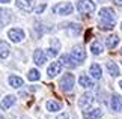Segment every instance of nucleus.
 <instances>
[{"mask_svg": "<svg viewBox=\"0 0 122 119\" xmlns=\"http://www.w3.org/2000/svg\"><path fill=\"white\" fill-rule=\"evenodd\" d=\"M74 83H76L74 75L71 72H66V74L62 75V78H60V82H59V86L63 92H71L72 88H74Z\"/></svg>", "mask_w": 122, "mask_h": 119, "instance_id": "1", "label": "nucleus"}, {"mask_svg": "<svg viewBox=\"0 0 122 119\" xmlns=\"http://www.w3.org/2000/svg\"><path fill=\"white\" fill-rule=\"evenodd\" d=\"M95 3L92 0H80L77 3V11L81 12V14H92L95 12Z\"/></svg>", "mask_w": 122, "mask_h": 119, "instance_id": "2", "label": "nucleus"}, {"mask_svg": "<svg viewBox=\"0 0 122 119\" xmlns=\"http://www.w3.org/2000/svg\"><path fill=\"white\" fill-rule=\"evenodd\" d=\"M74 11V6L69 2H65V3H59L53 8V12L54 14H59V15H69L72 14Z\"/></svg>", "mask_w": 122, "mask_h": 119, "instance_id": "3", "label": "nucleus"}, {"mask_svg": "<svg viewBox=\"0 0 122 119\" xmlns=\"http://www.w3.org/2000/svg\"><path fill=\"white\" fill-rule=\"evenodd\" d=\"M92 103H93V95L86 92V93H83L80 97V99H78V107L83 109V110H87V109L92 106Z\"/></svg>", "mask_w": 122, "mask_h": 119, "instance_id": "4", "label": "nucleus"}, {"mask_svg": "<svg viewBox=\"0 0 122 119\" xmlns=\"http://www.w3.org/2000/svg\"><path fill=\"white\" fill-rule=\"evenodd\" d=\"M116 14L112 8H102L100 11V21H115Z\"/></svg>", "mask_w": 122, "mask_h": 119, "instance_id": "5", "label": "nucleus"}, {"mask_svg": "<svg viewBox=\"0 0 122 119\" xmlns=\"http://www.w3.org/2000/svg\"><path fill=\"white\" fill-rule=\"evenodd\" d=\"M71 56L74 57V60H76L77 63H81V62L86 59V51H84V48H83L81 45H77V47H74V48H72Z\"/></svg>", "mask_w": 122, "mask_h": 119, "instance_id": "6", "label": "nucleus"}, {"mask_svg": "<svg viewBox=\"0 0 122 119\" xmlns=\"http://www.w3.org/2000/svg\"><path fill=\"white\" fill-rule=\"evenodd\" d=\"M8 36L11 38L12 42H21L23 39H24L26 35H24V32H23V29H17L15 27V29H11L8 32Z\"/></svg>", "mask_w": 122, "mask_h": 119, "instance_id": "7", "label": "nucleus"}, {"mask_svg": "<svg viewBox=\"0 0 122 119\" xmlns=\"http://www.w3.org/2000/svg\"><path fill=\"white\" fill-rule=\"evenodd\" d=\"M101 116H102L101 109H87V110H83V118L84 119H98Z\"/></svg>", "mask_w": 122, "mask_h": 119, "instance_id": "8", "label": "nucleus"}, {"mask_svg": "<svg viewBox=\"0 0 122 119\" xmlns=\"http://www.w3.org/2000/svg\"><path fill=\"white\" fill-rule=\"evenodd\" d=\"M62 63H60V60L59 62H53L50 66H48V69H47V74H48V77L50 78H53V77H56L60 71H62Z\"/></svg>", "mask_w": 122, "mask_h": 119, "instance_id": "9", "label": "nucleus"}, {"mask_svg": "<svg viewBox=\"0 0 122 119\" xmlns=\"http://www.w3.org/2000/svg\"><path fill=\"white\" fill-rule=\"evenodd\" d=\"M110 106H112V110L115 112H122V97L121 95H112V99H110Z\"/></svg>", "mask_w": 122, "mask_h": 119, "instance_id": "10", "label": "nucleus"}, {"mask_svg": "<svg viewBox=\"0 0 122 119\" xmlns=\"http://www.w3.org/2000/svg\"><path fill=\"white\" fill-rule=\"evenodd\" d=\"M33 3L35 0H17V6L24 12H30L33 9Z\"/></svg>", "mask_w": 122, "mask_h": 119, "instance_id": "11", "label": "nucleus"}, {"mask_svg": "<svg viewBox=\"0 0 122 119\" xmlns=\"http://www.w3.org/2000/svg\"><path fill=\"white\" fill-rule=\"evenodd\" d=\"M9 21H11V12H9L8 9L0 8V27L8 26Z\"/></svg>", "mask_w": 122, "mask_h": 119, "instance_id": "12", "label": "nucleus"}, {"mask_svg": "<svg viewBox=\"0 0 122 119\" xmlns=\"http://www.w3.org/2000/svg\"><path fill=\"white\" fill-rule=\"evenodd\" d=\"M60 63L65 65V66H68V68H76V66L78 65L76 60H74V57L71 54H63L62 57H60Z\"/></svg>", "mask_w": 122, "mask_h": 119, "instance_id": "13", "label": "nucleus"}, {"mask_svg": "<svg viewBox=\"0 0 122 119\" xmlns=\"http://www.w3.org/2000/svg\"><path fill=\"white\" fill-rule=\"evenodd\" d=\"M33 60H35V63L36 65H44L45 62H47V56H45V53L42 50H35V53H33Z\"/></svg>", "mask_w": 122, "mask_h": 119, "instance_id": "14", "label": "nucleus"}, {"mask_svg": "<svg viewBox=\"0 0 122 119\" xmlns=\"http://www.w3.org/2000/svg\"><path fill=\"white\" fill-rule=\"evenodd\" d=\"M15 101H17V98L14 97V95H6V97L2 99V103H0V107H2L3 110H8L11 106L15 104Z\"/></svg>", "mask_w": 122, "mask_h": 119, "instance_id": "15", "label": "nucleus"}, {"mask_svg": "<svg viewBox=\"0 0 122 119\" xmlns=\"http://www.w3.org/2000/svg\"><path fill=\"white\" fill-rule=\"evenodd\" d=\"M106 68H107V72H109L112 77H118V75L121 74V72H119V66L116 65L115 62H112V60L106 63Z\"/></svg>", "mask_w": 122, "mask_h": 119, "instance_id": "16", "label": "nucleus"}, {"mask_svg": "<svg viewBox=\"0 0 122 119\" xmlns=\"http://www.w3.org/2000/svg\"><path fill=\"white\" fill-rule=\"evenodd\" d=\"M89 72H91V75L95 80H100L101 78V75H102V71H101V66L98 65V63H92L91 65V68H89Z\"/></svg>", "mask_w": 122, "mask_h": 119, "instance_id": "17", "label": "nucleus"}, {"mask_svg": "<svg viewBox=\"0 0 122 119\" xmlns=\"http://www.w3.org/2000/svg\"><path fill=\"white\" fill-rule=\"evenodd\" d=\"M9 53H11V47L6 41H0V57L2 59H6Z\"/></svg>", "mask_w": 122, "mask_h": 119, "instance_id": "18", "label": "nucleus"}, {"mask_svg": "<svg viewBox=\"0 0 122 119\" xmlns=\"http://www.w3.org/2000/svg\"><path fill=\"white\" fill-rule=\"evenodd\" d=\"M8 82H9V84H11L12 88H15V89H18V88L23 86V78L18 77V75H9Z\"/></svg>", "mask_w": 122, "mask_h": 119, "instance_id": "19", "label": "nucleus"}, {"mask_svg": "<svg viewBox=\"0 0 122 119\" xmlns=\"http://www.w3.org/2000/svg\"><path fill=\"white\" fill-rule=\"evenodd\" d=\"M118 44H119V36H118V35H110V36H107V39H106L107 48H115Z\"/></svg>", "mask_w": 122, "mask_h": 119, "instance_id": "20", "label": "nucleus"}, {"mask_svg": "<svg viewBox=\"0 0 122 119\" xmlns=\"http://www.w3.org/2000/svg\"><path fill=\"white\" fill-rule=\"evenodd\" d=\"M78 83H80V86H83V88H92L93 86V82L84 74H81L80 77H78Z\"/></svg>", "mask_w": 122, "mask_h": 119, "instance_id": "21", "label": "nucleus"}, {"mask_svg": "<svg viewBox=\"0 0 122 119\" xmlns=\"http://www.w3.org/2000/svg\"><path fill=\"white\" fill-rule=\"evenodd\" d=\"M45 107H47L48 112H59L60 110V104L57 101H47Z\"/></svg>", "mask_w": 122, "mask_h": 119, "instance_id": "22", "label": "nucleus"}, {"mask_svg": "<svg viewBox=\"0 0 122 119\" xmlns=\"http://www.w3.org/2000/svg\"><path fill=\"white\" fill-rule=\"evenodd\" d=\"M101 30H113L115 27V21H100V24H98Z\"/></svg>", "mask_w": 122, "mask_h": 119, "instance_id": "23", "label": "nucleus"}, {"mask_svg": "<svg viewBox=\"0 0 122 119\" xmlns=\"http://www.w3.org/2000/svg\"><path fill=\"white\" fill-rule=\"evenodd\" d=\"M27 78H29L30 82H36V80H39V78H41L39 71H38V69H30L29 74H27Z\"/></svg>", "mask_w": 122, "mask_h": 119, "instance_id": "24", "label": "nucleus"}, {"mask_svg": "<svg viewBox=\"0 0 122 119\" xmlns=\"http://www.w3.org/2000/svg\"><path fill=\"white\" fill-rule=\"evenodd\" d=\"M91 51L93 54H101L102 53V45L100 44V42H92V45H91Z\"/></svg>", "mask_w": 122, "mask_h": 119, "instance_id": "25", "label": "nucleus"}, {"mask_svg": "<svg viewBox=\"0 0 122 119\" xmlns=\"http://www.w3.org/2000/svg\"><path fill=\"white\" fill-rule=\"evenodd\" d=\"M57 53H59V48H54V47H50L47 50V56H50V57H56Z\"/></svg>", "mask_w": 122, "mask_h": 119, "instance_id": "26", "label": "nucleus"}, {"mask_svg": "<svg viewBox=\"0 0 122 119\" xmlns=\"http://www.w3.org/2000/svg\"><path fill=\"white\" fill-rule=\"evenodd\" d=\"M45 6H47L45 3H42V5H39V6H38V8L35 9V14H41V12H42V11H44V9H45Z\"/></svg>", "mask_w": 122, "mask_h": 119, "instance_id": "27", "label": "nucleus"}, {"mask_svg": "<svg viewBox=\"0 0 122 119\" xmlns=\"http://www.w3.org/2000/svg\"><path fill=\"white\" fill-rule=\"evenodd\" d=\"M57 119H69V115L68 113H62V115H59Z\"/></svg>", "mask_w": 122, "mask_h": 119, "instance_id": "28", "label": "nucleus"}, {"mask_svg": "<svg viewBox=\"0 0 122 119\" xmlns=\"http://www.w3.org/2000/svg\"><path fill=\"white\" fill-rule=\"evenodd\" d=\"M115 5H118V6H122V0H112Z\"/></svg>", "mask_w": 122, "mask_h": 119, "instance_id": "29", "label": "nucleus"}, {"mask_svg": "<svg viewBox=\"0 0 122 119\" xmlns=\"http://www.w3.org/2000/svg\"><path fill=\"white\" fill-rule=\"evenodd\" d=\"M11 0H0V3H9Z\"/></svg>", "mask_w": 122, "mask_h": 119, "instance_id": "30", "label": "nucleus"}, {"mask_svg": "<svg viewBox=\"0 0 122 119\" xmlns=\"http://www.w3.org/2000/svg\"><path fill=\"white\" fill-rule=\"evenodd\" d=\"M119 86H121V89H122V80H121V82H119Z\"/></svg>", "mask_w": 122, "mask_h": 119, "instance_id": "31", "label": "nucleus"}, {"mask_svg": "<svg viewBox=\"0 0 122 119\" xmlns=\"http://www.w3.org/2000/svg\"><path fill=\"white\" fill-rule=\"evenodd\" d=\"M121 29H122V24H121Z\"/></svg>", "mask_w": 122, "mask_h": 119, "instance_id": "32", "label": "nucleus"}, {"mask_svg": "<svg viewBox=\"0 0 122 119\" xmlns=\"http://www.w3.org/2000/svg\"><path fill=\"white\" fill-rule=\"evenodd\" d=\"M121 54H122V51H121Z\"/></svg>", "mask_w": 122, "mask_h": 119, "instance_id": "33", "label": "nucleus"}]
</instances>
